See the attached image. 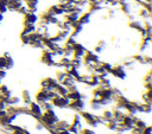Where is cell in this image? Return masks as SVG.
Returning <instances> with one entry per match:
<instances>
[{"mask_svg": "<svg viewBox=\"0 0 152 134\" xmlns=\"http://www.w3.org/2000/svg\"><path fill=\"white\" fill-rule=\"evenodd\" d=\"M0 130H1V125H0Z\"/></svg>", "mask_w": 152, "mask_h": 134, "instance_id": "f1b7e54d", "label": "cell"}, {"mask_svg": "<svg viewBox=\"0 0 152 134\" xmlns=\"http://www.w3.org/2000/svg\"><path fill=\"white\" fill-rule=\"evenodd\" d=\"M52 103L50 102V101H45V102H43V103H40V108L43 109V111L44 110H49V109H52Z\"/></svg>", "mask_w": 152, "mask_h": 134, "instance_id": "4fadbf2b", "label": "cell"}, {"mask_svg": "<svg viewBox=\"0 0 152 134\" xmlns=\"http://www.w3.org/2000/svg\"><path fill=\"white\" fill-rule=\"evenodd\" d=\"M83 107H84V101L82 98L75 100V101H70V103L68 106V108H70L74 111H81V110H83Z\"/></svg>", "mask_w": 152, "mask_h": 134, "instance_id": "7a4b0ae2", "label": "cell"}, {"mask_svg": "<svg viewBox=\"0 0 152 134\" xmlns=\"http://www.w3.org/2000/svg\"><path fill=\"white\" fill-rule=\"evenodd\" d=\"M6 115V110H0V119H2Z\"/></svg>", "mask_w": 152, "mask_h": 134, "instance_id": "d4e9b609", "label": "cell"}, {"mask_svg": "<svg viewBox=\"0 0 152 134\" xmlns=\"http://www.w3.org/2000/svg\"><path fill=\"white\" fill-rule=\"evenodd\" d=\"M145 88L148 90V89H152V82L151 83H145Z\"/></svg>", "mask_w": 152, "mask_h": 134, "instance_id": "cb8c5ba5", "label": "cell"}, {"mask_svg": "<svg viewBox=\"0 0 152 134\" xmlns=\"http://www.w3.org/2000/svg\"><path fill=\"white\" fill-rule=\"evenodd\" d=\"M145 94H146V96H147L150 100H152V89H148V90H147Z\"/></svg>", "mask_w": 152, "mask_h": 134, "instance_id": "7402d4cb", "label": "cell"}, {"mask_svg": "<svg viewBox=\"0 0 152 134\" xmlns=\"http://www.w3.org/2000/svg\"><path fill=\"white\" fill-rule=\"evenodd\" d=\"M65 77H66V72L65 71H57L56 72V81L58 83H61Z\"/></svg>", "mask_w": 152, "mask_h": 134, "instance_id": "8fae6325", "label": "cell"}, {"mask_svg": "<svg viewBox=\"0 0 152 134\" xmlns=\"http://www.w3.org/2000/svg\"><path fill=\"white\" fill-rule=\"evenodd\" d=\"M81 117H83V119L88 122V121L95 119V115L91 114V113H89V111H83V110H81Z\"/></svg>", "mask_w": 152, "mask_h": 134, "instance_id": "30bf717a", "label": "cell"}, {"mask_svg": "<svg viewBox=\"0 0 152 134\" xmlns=\"http://www.w3.org/2000/svg\"><path fill=\"white\" fill-rule=\"evenodd\" d=\"M102 116L104 117V119H107V120H110V119H113V111L112 110H104L103 113H102Z\"/></svg>", "mask_w": 152, "mask_h": 134, "instance_id": "5bb4252c", "label": "cell"}, {"mask_svg": "<svg viewBox=\"0 0 152 134\" xmlns=\"http://www.w3.org/2000/svg\"><path fill=\"white\" fill-rule=\"evenodd\" d=\"M0 69L6 70V58L4 56H0Z\"/></svg>", "mask_w": 152, "mask_h": 134, "instance_id": "e0dca14e", "label": "cell"}, {"mask_svg": "<svg viewBox=\"0 0 152 134\" xmlns=\"http://www.w3.org/2000/svg\"><path fill=\"white\" fill-rule=\"evenodd\" d=\"M66 96L70 98V101H75V100H80V98H82V94H81L78 90L70 91V92H68Z\"/></svg>", "mask_w": 152, "mask_h": 134, "instance_id": "ba28073f", "label": "cell"}, {"mask_svg": "<svg viewBox=\"0 0 152 134\" xmlns=\"http://www.w3.org/2000/svg\"><path fill=\"white\" fill-rule=\"evenodd\" d=\"M72 50H74V56H72V57H80V58H82V57L84 56L86 51H87V49H86L82 44H80V43L74 44Z\"/></svg>", "mask_w": 152, "mask_h": 134, "instance_id": "3957f363", "label": "cell"}, {"mask_svg": "<svg viewBox=\"0 0 152 134\" xmlns=\"http://www.w3.org/2000/svg\"><path fill=\"white\" fill-rule=\"evenodd\" d=\"M0 84H1V78H0Z\"/></svg>", "mask_w": 152, "mask_h": 134, "instance_id": "83f0119b", "label": "cell"}, {"mask_svg": "<svg viewBox=\"0 0 152 134\" xmlns=\"http://www.w3.org/2000/svg\"><path fill=\"white\" fill-rule=\"evenodd\" d=\"M102 68L104 69V71H107V72L109 74L110 70H112V68H113V65H112L110 63H104V62H103V63H102Z\"/></svg>", "mask_w": 152, "mask_h": 134, "instance_id": "2e32d148", "label": "cell"}, {"mask_svg": "<svg viewBox=\"0 0 152 134\" xmlns=\"http://www.w3.org/2000/svg\"><path fill=\"white\" fill-rule=\"evenodd\" d=\"M144 82H145V83H151V82H152V74H151V71H148V74L145 76Z\"/></svg>", "mask_w": 152, "mask_h": 134, "instance_id": "ac0fdd59", "label": "cell"}, {"mask_svg": "<svg viewBox=\"0 0 152 134\" xmlns=\"http://www.w3.org/2000/svg\"><path fill=\"white\" fill-rule=\"evenodd\" d=\"M39 20V17L33 12H27L24 14V24H37Z\"/></svg>", "mask_w": 152, "mask_h": 134, "instance_id": "277c9868", "label": "cell"}, {"mask_svg": "<svg viewBox=\"0 0 152 134\" xmlns=\"http://www.w3.org/2000/svg\"><path fill=\"white\" fill-rule=\"evenodd\" d=\"M28 108H30V111H31V116L32 115H42L43 114V109L40 108V104H38L37 102H32L28 104Z\"/></svg>", "mask_w": 152, "mask_h": 134, "instance_id": "5b68a950", "label": "cell"}, {"mask_svg": "<svg viewBox=\"0 0 152 134\" xmlns=\"http://www.w3.org/2000/svg\"><path fill=\"white\" fill-rule=\"evenodd\" d=\"M146 126H147V125L145 123V121H142V120H140V119H138V120L135 121V127H138V128H140V129H144Z\"/></svg>", "mask_w": 152, "mask_h": 134, "instance_id": "9a60e30c", "label": "cell"}, {"mask_svg": "<svg viewBox=\"0 0 152 134\" xmlns=\"http://www.w3.org/2000/svg\"><path fill=\"white\" fill-rule=\"evenodd\" d=\"M6 107H7V104L0 100V110H5V109H6Z\"/></svg>", "mask_w": 152, "mask_h": 134, "instance_id": "44dd1931", "label": "cell"}, {"mask_svg": "<svg viewBox=\"0 0 152 134\" xmlns=\"http://www.w3.org/2000/svg\"><path fill=\"white\" fill-rule=\"evenodd\" d=\"M61 84H62V85H64V87H66V88H69V87H71V85L76 84V81H75L74 78H71V77H69V76L66 75V77L61 82Z\"/></svg>", "mask_w": 152, "mask_h": 134, "instance_id": "52a82bcc", "label": "cell"}, {"mask_svg": "<svg viewBox=\"0 0 152 134\" xmlns=\"http://www.w3.org/2000/svg\"><path fill=\"white\" fill-rule=\"evenodd\" d=\"M19 97H17V96H11L10 98H8V101H7V106H17L18 103H19Z\"/></svg>", "mask_w": 152, "mask_h": 134, "instance_id": "7c38bea8", "label": "cell"}, {"mask_svg": "<svg viewBox=\"0 0 152 134\" xmlns=\"http://www.w3.org/2000/svg\"><path fill=\"white\" fill-rule=\"evenodd\" d=\"M56 92L59 94L61 96H66L69 91H68V88H66V87H64V85H62V84L59 83V84L57 85V88H56Z\"/></svg>", "mask_w": 152, "mask_h": 134, "instance_id": "9c48e42d", "label": "cell"}, {"mask_svg": "<svg viewBox=\"0 0 152 134\" xmlns=\"http://www.w3.org/2000/svg\"><path fill=\"white\" fill-rule=\"evenodd\" d=\"M90 17H91V13H90L89 11L81 13V15H80V18H78V23L84 26L86 24H88V23L90 21Z\"/></svg>", "mask_w": 152, "mask_h": 134, "instance_id": "8992f818", "label": "cell"}, {"mask_svg": "<svg viewBox=\"0 0 152 134\" xmlns=\"http://www.w3.org/2000/svg\"><path fill=\"white\" fill-rule=\"evenodd\" d=\"M109 74H112L114 77H118V78H120V79H124V78L126 77L125 68H124V65H121V64L113 65V68H112V70H110Z\"/></svg>", "mask_w": 152, "mask_h": 134, "instance_id": "6da1fadb", "label": "cell"}, {"mask_svg": "<svg viewBox=\"0 0 152 134\" xmlns=\"http://www.w3.org/2000/svg\"><path fill=\"white\" fill-rule=\"evenodd\" d=\"M145 2H152V0H144Z\"/></svg>", "mask_w": 152, "mask_h": 134, "instance_id": "4316f807", "label": "cell"}, {"mask_svg": "<svg viewBox=\"0 0 152 134\" xmlns=\"http://www.w3.org/2000/svg\"><path fill=\"white\" fill-rule=\"evenodd\" d=\"M141 134H152V127L151 126H146L144 129H142V133Z\"/></svg>", "mask_w": 152, "mask_h": 134, "instance_id": "d6986e66", "label": "cell"}, {"mask_svg": "<svg viewBox=\"0 0 152 134\" xmlns=\"http://www.w3.org/2000/svg\"><path fill=\"white\" fill-rule=\"evenodd\" d=\"M59 134H71V133H70V132H69L68 129H63V130H62V132H61Z\"/></svg>", "mask_w": 152, "mask_h": 134, "instance_id": "484cf974", "label": "cell"}, {"mask_svg": "<svg viewBox=\"0 0 152 134\" xmlns=\"http://www.w3.org/2000/svg\"><path fill=\"white\" fill-rule=\"evenodd\" d=\"M102 51H103V47H102V46L95 45V47H94V52H95V53H101Z\"/></svg>", "mask_w": 152, "mask_h": 134, "instance_id": "ffe728a7", "label": "cell"}, {"mask_svg": "<svg viewBox=\"0 0 152 134\" xmlns=\"http://www.w3.org/2000/svg\"><path fill=\"white\" fill-rule=\"evenodd\" d=\"M30 97V92L27 90H24L23 91V98H28Z\"/></svg>", "mask_w": 152, "mask_h": 134, "instance_id": "603a6c76", "label": "cell"}]
</instances>
